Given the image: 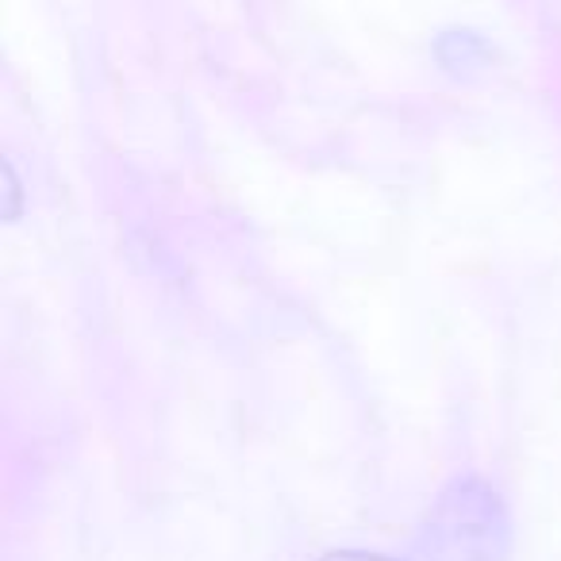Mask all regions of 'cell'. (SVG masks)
<instances>
[{
	"label": "cell",
	"mask_w": 561,
	"mask_h": 561,
	"mask_svg": "<svg viewBox=\"0 0 561 561\" xmlns=\"http://www.w3.org/2000/svg\"><path fill=\"white\" fill-rule=\"evenodd\" d=\"M4 178H9V196H12L9 219H16L20 216V181H16V170H12V165H4Z\"/></svg>",
	"instance_id": "cell-4"
},
{
	"label": "cell",
	"mask_w": 561,
	"mask_h": 561,
	"mask_svg": "<svg viewBox=\"0 0 561 561\" xmlns=\"http://www.w3.org/2000/svg\"><path fill=\"white\" fill-rule=\"evenodd\" d=\"M438 58L450 70H461V66H473L477 58H484V43L473 32H446L438 39Z\"/></svg>",
	"instance_id": "cell-2"
},
{
	"label": "cell",
	"mask_w": 561,
	"mask_h": 561,
	"mask_svg": "<svg viewBox=\"0 0 561 561\" xmlns=\"http://www.w3.org/2000/svg\"><path fill=\"white\" fill-rule=\"evenodd\" d=\"M320 561H404V558H389V553H369V550H335V553H323Z\"/></svg>",
	"instance_id": "cell-3"
},
{
	"label": "cell",
	"mask_w": 561,
	"mask_h": 561,
	"mask_svg": "<svg viewBox=\"0 0 561 561\" xmlns=\"http://www.w3.org/2000/svg\"><path fill=\"white\" fill-rule=\"evenodd\" d=\"M423 561H507L512 515L481 477H458L438 492L420 535Z\"/></svg>",
	"instance_id": "cell-1"
}]
</instances>
